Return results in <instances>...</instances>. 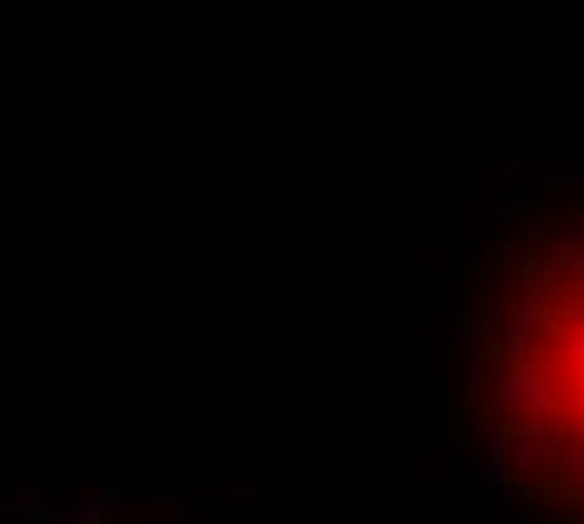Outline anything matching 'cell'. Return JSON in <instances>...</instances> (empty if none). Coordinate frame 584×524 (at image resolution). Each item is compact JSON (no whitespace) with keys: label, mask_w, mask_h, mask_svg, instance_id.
I'll list each match as a JSON object with an SVG mask.
<instances>
[{"label":"cell","mask_w":584,"mask_h":524,"mask_svg":"<svg viewBox=\"0 0 584 524\" xmlns=\"http://www.w3.org/2000/svg\"><path fill=\"white\" fill-rule=\"evenodd\" d=\"M474 414L499 484L554 524H584V187L539 197L489 257Z\"/></svg>","instance_id":"obj_1"}]
</instances>
